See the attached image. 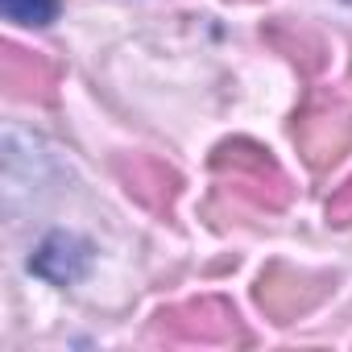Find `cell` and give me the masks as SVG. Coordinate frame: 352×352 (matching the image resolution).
<instances>
[{"label":"cell","mask_w":352,"mask_h":352,"mask_svg":"<svg viewBox=\"0 0 352 352\" xmlns=\"http://www.w3.org/2000/svg\"><path fill=\"white\" fill-rule=\"evenodd\" d=\"M87 265H91V245L75 232H50L38 245V253L30 257V270L46 282H54V286L79 282L87 274Z\"/></svg>","instance_id":"6da1fadb"},{"label":"cell","mask_w":352,"mask_h":352,"mask_svg":"<svg viewBox=\"0 0 352 352\" xmlns=\"http://www.w3.org/2000/svg\"><path fill=\"white\" fill-rule=\"evenodd\" d=\"M9 21L17 25H30V30H42V25H54L58 21V9L63 0H0Z\"/></svg>","instance_id":"7a4b0ae2"},{"label":"cell","mask_w":352,"mask_h":352,"mask_svg":"<svg viewBox=\"0 0 352 352\" xmlns=\"http://www.w3.org/2000/svg\"><path fill=\"white\" fill-rule=\"evenodd\" d=\"M352 187V183H348ZM336 216H352V191H348V199H336Z\"/></svg>","instance_id":"3957f363"},{"label":"cell","mask_w":352,"mask_h":352,"mask_svg":"<svg viewBox=\"0 0 352 352\" xmlns=\"http://www.w3.org/2000/svg\"><path fill=\"white\" fill-rule=\"evenodd\" d=\"M348 5H352V0H348Z\"/></svg>","instance_id":"277c9868"}]
</instances>
